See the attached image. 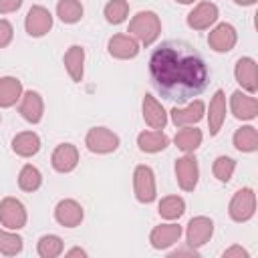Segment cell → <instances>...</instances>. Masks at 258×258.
I'll return each mask as SVG.
<instances>
[{"instance_id":"1","label":"cell","mask_w":258,"mask_h":258,"mask_svg":"<svg viewBox=\"0 0 258 258\" xmlns=\"http://www.w3.org/2000/svg\"><path fill=\"white\" fill-rule=\"evenodd\" d=\"M149 77L163 99L183 105L206 91L210 69L194 44L185 40H165L149 56Z\"/></svg>"},{"instance_id":"2","label":"cell","mask_w":258,"mask_h":258,"mask_svg":"<svg viewBox=\"0 0 258 258\" xmlns=\"http://www.w3.org/2000/svg\"><path fill=\"white\" fill-rule=\"evenodd\" d=\"M129 36H133L139 44L151 46L159 34H161V20L153 10H139L131 20L127 28Z\"/></svg>"},{"instance_id":"3","label":"cell","mask_w":258,"mask_h":258,"mask_svg":"<svg viewBox=\"0 0 258 258\" xmlns=\"http://www.w3.org/2000/svg\"><path fill=\"white\" fill-rule=\"evenodd\" d=\"M254 214H256V194H254V189L252 187H240L228 204V216L234 222L242 224V222L252 220Z\"/></svg>"},{"instance_id":"4","label":"cell","mask_w":258,"mask_h":258,"mask_svg":"<svg viewBox=\"0 0 258 258\" xmlns=\"http://www.w3.org/2000/svg\"><path fill=\"white\" fill-rule=\"evenodd\" d=\"M133 194H135V200L141 204H151L157 198L155 173L145 163H141L133 169Z\"/></svg>"},{"instance_id":"5","label":"cell","mask_w":258,"mask_h":258,"mask_svg":"<svg viewBox=\"0 0 258 258\" xmlns=\"http://www.w3.org/2000/svg\"><path fill=\"white\" fill-rule=\"evenodd\" d=\"M119 135L113 133L111 129L107 127H91L85 135V145L91 153H97V155H107V153H113L117 151L119 147Z\"/></svg>"},{"instance_id":"6","label":"cell","mask_w":258,"mask_h":258,"mask_svg":"<svg viewBox=\"0 0 258 258\" xmlns=\"http://www.w3.org/2000/svg\"><path fill=\"white\" fill-rule=\"evenodd\" d=\"M28 222V214L24 204L18 198L6 196L0 200V224L8 230H22Z\"/></svg>"},{"instance_id":"7","label":"cell","mask_w":258,"mask_h":258,"mask_svg":"<svg viewBox=\"0 0 258 258\" xmlns=\"http://www.w3.org/2000/svg\"><path fill=\"white\" fill-rule=\"evenodd\" d=\"M218 16H220L218 6L210 0H202L187 12L185 22L191 30H208L218 22Z\"/></svg>"},{"instance_id":"8","label":"cell","mask_w":258,"mask_h":258,"mask_svg":"<svg viewBox=\"0 0 258 258\" xmlns=\"http://www.w3.org/2000/svg\"><path fill=\"white\" fill-rule=\"evenodd\" d=\"M175 179L183 191H194L200 181V165L194 153H185L175 161Z\"/></svg>"},{"instance_id":"9","label":"cell","mask_w":258,"mask_h":258,"mask_svg":"<svg viewBox=\"0 0 258 258\" xmlns=\"http://www.w3.org/2000/svg\"><path fill=\"white\" fill-rule=\"evenodd\" d=\"M24 28H26L28 36H32V38H40V36L48 34L50 28H52L50 10L40 6V4L30 6V10L26 12V18H24Z\"/></svg>"},{"instance_id":"10","label":"cell","mask_w":258,"mask_h":258,"mask_svg":"<svg viewBox=\"0 0 258 258\" xmlns=\"http://www.w3.org/2000/svg\"><path fill=\"white\" fill-rule=\"evenodd\" d=\"M204 113H206V103L202 99H191L183 107L175 105L169 111V117L175 127H187V125H198L204 119Z\"/></svg>"},{"instance_id":"11","label":"cell","mask_w":258,"mask_h":258,"mask_svg":"<svg viewBox=\"0 0 258 258\" xmlns=\"http://www.w3.org/2000/svg\"><path fill=\"white\" fill-rule=\"evenodd\" d=\"M214 236V222L208 216H194L187 226H185V244L194 246V248H202L204 244L210 242V238Z\"/></svg>"},{"instance_id":"12","label":"cell","mask_w":258,"mask_h":258,"mask_svg":"<svg viewBox=\"0 0 258 258\" xmlns=\"http://www.w3.org/2000/svg\"><path fill=\"white\" fill-rule=\"evenodd\" d=\"M234 77H236V83L242 87V91L256 95V91H258V64L252 56H242L236 60Z\"/></svg>"},{"instance_id":"13","label":"cell","mask_w":258,"mask_h":258,"mask_svg":"<svg viewBox=\"0 0 258 258\" xmlns=\"http://www.w3.org/2000/svg\"><path fill=\"white\" fill-rule=\"evenodd\" d=\"M238 42V32L230 22L216 24L208 34V44L214 52H230Z\"/></svg>"},{"instance_id":"14","label":"cell","mask_w":258,"mask_h":258,"mask_svg":"<svg viewBox=\"0 0 258 258\" xmlns=\"http://www.w3.org/2000/svg\"><path fill=\"white\" fill-rule=\"evenodd\" d=\"M18 113L24 121L36 125L42 121V115H44V101H42V95L38 91H22V97L18 101Z\"/></svg>"},{"instance_id":"15","label":"cell","mask_w":258,"mask_h":258,"mask_svg":"<svg viewBox=\"0 0 258 258\" xmlns=\"http://www.w3.org/2000/svg\"><path fill=\"white\" fill-rule=\"evenodd\" d=\"M230 111L240 121H252L258 115V101L254 95L238 89L230 95Z\"/></svg>"},{"instance_id":"16","label":"cell","mask_w":258,"mask_h":258,"mask_svg":"<svg viewBox=\"0 0 258 258\" xmlns=\"http://www.w3.org/2000/svg\"><path fill=\"white\" fill-rule=\"evenodd\" d=\"M83 218H85V210L73 198H64L54 206V220L62 228H77L81 226Z\"/></svg>"},{"instance_id":"17","label":"cell","mask_w":258,"mask_h":258,"mask_svg":"<svg viewBox=\"0 0 258 258\" xmlns=\"http://www.w3.org/2000/svg\"><path fill=\"white\" fill-rule=\"evenodd\" d=\"M181 234H183V230H181L179 224H173V222L159 224L149 232V244L155 250H167V248H171L173 244L179 242Z\"/></svg>"},{"instance_id":"18","label":"cell","mask_w":258,"mask_h":258,"mask_svg":"<svg viewBox=\"0 0 258 258\" xmlns=\"http://www.w3.org/2000/svg\"><path fill=\"white\" fill-rule=\"evenodd\" d=\"M50 165L58 173H71L79 165V149L73 143H58L50 155Z\"/></svg>"},{"instance_id":"19","label":"cell","mask_w":258,"mask_h":258,"mask_svg":"<svg viewBox=\"0 0 258 258\" xmlns=\"http://www.w3.org/2000/svg\"><path fill=\"white\" fill-rule=\"evenodd\" d=\"M107 50L113 58L129 60L139 54V42L129 34H113L107 42Z\"/></svg>"},{"instance_id":"20","label":"cell","mask_w":258,"mask_h":258,"mask_svg":"<svg viewBox=\"0 0 258 258\" xmlns=\"http://www.w3.org/2000/svg\"><path fill=\"white\" fill-rule=\"evenodd\" d=\"M141 113H143V121L151 129H165V125H167V113H165L163 105L151 93H145L143 95Z\"/></svg>"},{"instance_id":"21","label":"cell","mask_w":258,"mask_h":258,"mask_svg":"<svg viewBox=\"0 0 258 258\" xmlns=\"http://www.w3.org/2000/svg\"><path fill=\"white\" fill-rule=\"evenodd\" d=\"M226 93L222 89H218L214 93V97L210 99V107H208V127H210V135H218L224 121H226Z\"/></svg>"},{"instance_id":"22","label":"cell","mask_w":258,"mask_h":258,"mask_svg":"<svg viewBox=\"0 0 258 258\" xmlns=\"http://www.w3.org/2000/svg\"><path fill=\"white\" fill-rule=\"evenodd\" d=\"M62 62H64V71L69 73V77L75 83H81L85 77V48L81 44L69 46V50L62 56Z\"/></svg>"},{"instance_id":"23","label":"cell","mask_w":258,"mask_h":258,"mask_svg":"<svg viewBox=\"0 0 258 258\" xmlns=\"http://www.w3.org/2000/svg\"><path fill=\"white\" fill-rule=\"evenodd\" d=\"M40 137L34 131H20L12 137V151L18 157H32L40 151Z\"/></svg>"},{"instance_id":"24","label":"cell","mask_w":258,"mask_h":258,"mask_svg":"<svg viewBox=\"0 0 258 258\" xmlns=\"http://www.w3.org/2000/svg\"><path fill=\"white\" fill-rule=\"evenodd\" d=\"M22 81L16 77H0V109L14 107L22 97Z\"/></svg>"},{"instance_id":"25","label":"cell","mask_w":258,"mask_h":258,"mask_svg":"<svg viewBox=\"0 0 258 258\" xmlns=\"http://www.w3.org/2000/svg\"><path fill=\"white\" fill-rule=\"evenodd\" d=\"M202 131L196 125H187V127H179L177 133L173 135V143L177 145L179 151L183 153H194L200 145H202Z\"/></svg>"},{"instance_id":"26","label":"cell","mask_w":258,"mask_h":258,"mask_svg":"<svg viewBox=\"0 0 258 258\" xmlns=\"http://www.w3.org/2000/svg\"><path fill=\"white\" fill-rule=\"evenodd\" d=\"M169 145V137L161 131V129H153V131H141L137 135V147L143 153H159Z\"/></svg>"},{"instance_id":"27","label":"cell","mask_w":258,"mask_h":258,"mask_svg":"<svg viewBox=\"0 0 258 258\" xmlns=\"http://www.w3.org/2000/svg\"><path fill=\"white\" fill-rule=\"evenodd\" d=\"M232 143L242 153H254L258 149V129L254 125H242L240 129H236Z\"/></svg>"},{"instance_id":"28","label":"cell","mask_w":258,"mask_h":258,"mask_svg":"<svg viewBox=\"0 0 258 258\" xmlns=\"http://www.w3.org/2000/svg\"><path fill=\"white\" fill-rule=\"evenodd\" d=\"M157 212H159V216L163 220H169V222L179 220L183 216V212H185V202L179 196H165V198L159 200Z\"/></svg>"},{"instance_id":"29","label":"cell","mask_w":258,"mask_h":258,"mask_svg":"<svg viewBox=\"0 0 258 258\" xmlns=\"http://www.w3.org/2000/svg\"><path fill=\"white\" fill-rule=\"evenodd\" d=\"M36 252L40 258H56L64 252V242L56 234H44L36 242Z\"/></svg>"},{"instance_id":"30","label":"cell","mask_w":258,"mask_h":258,"mask_svg":"<svg viewBox=\"0 0 258 258\" xmlns=\"http://www.w3.org/2000/svg\"><path fill=\"white\" fill-rule=\"evenodd\" d=\"M40 185H42V173H40V169H38L36 165H32V163L22 165V169H20V173H18V187H20L22 191L32 194V191H36Z\"/></svg>"},{"instance_id":"31","label":"cell","mask_w":258,"mask_h":258,"mask_svg":"<svg viewBox=\"0 0 258 258\" xmlns=\"http://www.w3.org/2000/svg\"><path fill=\"white\" fill-rule=\"evenodd\" d=\"M83 4L79 0H58L56 4V16L64 24H77L83 18Z\"/></svg>"},{"instance_id":"32","label":"cell","mask_w":258,"mask_h":258,"mask_svg":"<svg viewBox=\"0 0 258 258\" xmlns=\"http://www.w3.org/2000/svg\"><path fill=\"white\" fill-rule=\"evenodd\" d=\"M22 248H24V240L20 234H16V230L0 228V254L16 256L22 252Z\"/></svg>"},{"instance_id":"33","label":"cell","mask_w":258,"mask_h":258,"mask_svg":"<svg viewBox=\"0 0 258 258\" xmlns=\"http://www.w3.org/2000/svg\"><path fill=\"white\" fill-rule=\"evenodd\" d=\"M103 14L109 24H121L129 16V2L127 0H109L105 4Z\"/></svg>"},{"instance_id":"34","label":"cell","mask_w":258,"mask_h":258,"mask_svg":"<svg viewBox=\"0 0 258 258\" xmlns=\"http://www.w3.org/2000/svg\"><path fill=\"white\" fill-rule=\"evenodd\" d=\"M234 171H236V159H232V157H228V155H218V157L214 159L212 173H214V177H216L218 181H222V183L230 181L232 175H234Z\"/></svg>"},{"instance_id":"35","label":"cell","mask_w":258,"mask_h":258,"mask_svg":"<svg viewBox=\"0 0 258 258\" xmlns=\"http://www.w3.org/2000/svg\"><path fill=\"white\" fill-rule=\"evenodd\" d=\"M14 38V26L6 20V18H0V48H6Z\"/></svg>"},{"instance_id":"36","label":"cell","mask_w":258,"mask_h":258,"mask_svg":"<svg viewBox=\"0 0 258 258\" xmlns=\"http://www.w3.org/2000/svg\"><path fill=\"white\" fill-rule=\"evenodd\" d=\"M222 258H250V252L246 248H242L240 244H234L222 252Z\"/></svg>"},{"instance_id":"37","label":"cell","mask_w":258,"mask_h":258,"mask_svg":"<svg viewBox=\"0 0 258 258\" xmlns=\"http://www.w3.org/2000/svg\"><path fill=\"white\" fill-rule=\"evenodd\" d=\"M24 0H0V14H10L16 12L22 6Z\"/></svg>"},{"instance_id":"38","label":"cell","mask_w":258,"mask_h":258,"mask_svg":"<svg viewBox=\"0 0 258 258\" xmlns=\"http://www.w3.org/2000/svg\"><path fill=\"white\" fill-rule=\"evenodd\" d=\"M167 256H169V258H177V256H191V258H194V256H200V250L187 244L185 248H177V250H171Z\"/></svg>"},{"instance_id":"39","label":"cell","mask_w":258,"mask_h":258,"mask_svg":"<svg viewBox=\"0 0 258 258\" xmlns=\"http://www.w3.org/2000/svg\"><path fill=\"white\" fill-rule=\"evenodd\" d=\"M64 256H87V250H83V248H71V250H67L64 252Z\"/></svg>"},{"instance_id":"40","label":"cell","mask_w":258,"mask_h":258,"mask_svg":"<svg viewBox=\"0 0 258 258\" xmlns=\"http://www.w3.org/2000/svg\"><path fill=\"white\" fill-rule=\"evenodd\" d=\"M238 6H254L258 0H234Z\"/></svg>"},{"instance_id":"41","label":"cell","mask_w":258,"mask_h":258,"mask_svg":"<svg viewBox=\"0 0 258 258\" xmlns=\"http://www.w3.org/2000/svg\"><path fill=\"white\" fill-rule=\"evenodd\" d=\"M175 2H179V4H194V0H175Z\"/></svg>"},{"instance_id":"42","label":"cell","mask_w":258,"mask_h":258,"mask_svg":"<svg viewBox=\"0 0 258 258\" xmlns=\"http://www.w3.org/2000/svg\"><path fill=\"white\" fill-rule=\"evenodd\" d=\"M0 123H2V115H0Z\"/></svg>"}]
</instances>
